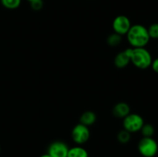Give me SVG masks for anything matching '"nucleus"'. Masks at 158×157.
<instances>
[{"instance_id":"1a4fd4ad","label":"nucleus","mask_w":158,"mask_h":157,"mask_svg":"<svg viewBox=\"0 0 158 157\" xmlns=\"http://www.w3.org/2000/svg\"><path fill=\"white\" fill-rule=\"evenodd\" d=\"M114 65L118 69H124L129 65L131 62L129 56L127 55L125 51L120 52L117 54V55L114 58Z\"/></svg>"},{"instance_id":"423d86ee","label":"nucleus","mask_w":158,"mask_h":157,"mask_svg":"<svg viewBox=\"0 0 158 157\" xmlns=\"http://www.w3.org/2000/svg\"><path fill=\"white\" fill-rule=\"evenodd\" d=\"M131 22L127 16L123 15H117L114 19L112 23V28L114 32L119 34L120 35H127L129 29L131 27Z\"/></svg>"},{"instance_id":"f3484780","label":"nucleus","mask_w":158,"mask_h":157,"mask_svg":"<svg viewBox=\"0 0 158 157\" xmlns=\"http://www.w3.org/2000/svg\"><path fill=\"white\" fill-rule=\"evenodd\" d=\"M29 3H30L31 8L34 11H40L43 7V0H35V1H32Z\"/></svg>"},{"instance_id":"6e6552de","label":"nucleus","mask_w":158,"mask_h":157,"mask_svg":"<svg viewBox=\"0 0 158 157\" xmlns=\"http://www.w3.org/2000/svg\"><path fill=\"white\" fill-rule=\"evenodd\" d=\"M112 112L116 118L123 119L131 113V107L127 103L120 102L114 106Z\"/></svg>"},{"instance_id":"4be33fe9","label":"nucleus","mask_w":158,"mask_h":157,"mask_svg":"<svg viewBox=\"0 0 158 157\" xmlns=\"http://www.w3.org/2000/svg\"><path fill=\"white\" fill-rule=\"evenodd\" d=\"M107 157H108V156H107Z\"/></svg>"},{"instance_id":"7ed1b4c3","label":"nucleus","mask_w":158,"mask_h":157,"mask_svg":"<svg viewBox=\"0 0 158 157\" xmlns=\"http://www.w3.org/2000/svg\"><path fill=\"white\" fill-rule=\"evenodd\" d=\"M137 149L143 157H154L158 152V144L153 137H143L139 141Z\"/></svg>"},{"instance_id":"20e7f679","label":"nucleus","mask_w":158,"mask_h":157,"mask_svg":"<svg viewBox=\"0 0 158 157\" xmlns=\"http://www.w3.org/2000/svg\"><path fill=\"white\" fill-rule=\"evenodd\" d=\"M143 124L144 120L143 117L137 113H130L123 119V129L129 132L130 133L140 131Z\"/></svg>"},{"instance_id":"f03ea898","label":"nucleus","mask_w":158,"mask_h":157,"mask_svg":"<svg viewBox=\"0 0 158 157\" xmlns=\"http://www.w3.org/2000/svg\"><path fill=\"white\" fill-rule=\"evenodd\" d=\"M125 52L129 56L131 62L140 69H146L151 66L153 58L149 51L144 48H127Z\"/></svg>"},{"instance_id":"9d476101","label":"nucleus","mask_w":158,"mask_h":157,"mask_svg":"<svg viewBox=\"0 0 158 157\" xmlns=\"http://www.w3.org/2000/svg\"><path fill=\"white\" fill-rule=\"evenodd\" d=\"M97 121V115L93 111H86L83 112L80 118V123L86 126H90Z\"/></svg>"},{"instance_id":"412c9836","label":"nucleus","mask_w":158,"mask_h":157,"mask_svg":"<svg viewBox=\"0 0 158 157\" xmlns=\"http://www.w3.org/2000/svg\"><path fill=\"white\" fill-rule=\"evenodd\" d=\"M0 152H1V146H0Z\"/></svg>"},{"instance_id":"a211bd4d","label":"nucleus","mask_w":158,"mask_h":157,"mask_svg":"<svg viewBox=\"0 0 158 157\" xmlns=\"http://www.w3.org/2000/svg\"><path fill=\"white\" fill-rule=\"evenodd\" d=\"M151 66V68H152L153 70H154L156 73L158 74V58L153 59Z\"/></svg>"},{"instance_id":"ddd939ff","label":"nucleus","mask_w":158,"mask_h":157,"mask_svg":"<svg viewBox=\"0 0 158 157\" xmlns=\"http://www.w3.org/2000/svg\"><path fill=\"white\" fill-rule=\"evenodd\" d=\"M22 0H1L3 7L8 9H16L20 6Z\"/></svg>"},{"instance_id":"f257e3e1","label":"nucleus","mask_w":158,"mask_h":157,"mask_svg":"<svg viewBox=\"0 0 158 157\" xmlns=\"http://www.w3.org/2000/svg\"><path fill=\"white\" fill-rule=\"evenodd\" d=\"M126 35L132 48H144L151 39L148 28L140 24L131 26Z\"/></svg>"},{"instance_id":"39448f33","label":"nucleus","mask_w":158,"mask_h":157,"mask_svg":"<svg viewBox=\"0 0 158 157\" xmlns=\"http://www.w3.org/2000/svg\"><path fill=\"white\" fill-rule=\"evenodd\" d=\"M71 137L76 144L80 146L86 143L89 139L90 131L88 126H84L81 123H78L73 128Z\"/></svg>"},{"instance_id":"f8f14e48","label":"nucleus","mask_w":158,"mask_h":157,"mask_svg":"<svg viewBox=\"0 0 158 157\" xmlns=\"http://www.w3.org/2000/svg\"><path fill=\"white\" fill-rule=\"evenodd\" d=\"M122 40H123V36L122 35L114 32V33L108 35L107 38H106V42H107V44L110 46L114 47V46H119L121 43Z\"/></svg>"},{"instance_id":"4468645a","label":"nucleus","mask_w":158,"mask_h":157,"mask_svg":"<svg viewBox=\"0 0 158 157\" xmlns=\"http://www.w3.org/2000/svg\"><path fill=\"white\" fill-rule=\"evenodd\" d=\"M140 132H141L143 137H153L154 132H155V129L153 125L150 124V123H147V124L144 123L140 129Z\"/></svg>"},{"instance_id":"aec40b11","label":"nucleus","mask_w":158,"mask_h":157,"mask_svg":"<svg viewBox=\"0 0 158 157\" xmlns=\"http://www.w3.org/2000/svg\"><path fill=\"white\" fill-rule=\"evenodd\" d=\"M28 2H32V1H35V0H27Z\"/></svg>"},{"instance_id":"9b49d317","label":"nucleus","mask_w":158,"mask_h":157,"mask_svg":"<svg viewBox=\"0 0 158 157\" xmlns=\"http://www.w3.org/2000/svg\"><path fill=\"white\" fill-rule=\"evenodd\" d=\"M67 157H89V154L85 148L77 146L69 148Z\"/></svg>"},{"instance_id":"dca6fc26","label":"nucleus","mask_w":158,"mask_h":157,"mask_svg":"<svg viewBox=\"0 0 158 157\" xmlns=\"http://www.w3.org/2000/svg\"><path fill=\"white\" fill-rule=\"evenodd\" d=\"M148 34L151 38L158 39V23H153L148 28Z\"/></svg>"},{"instance_id":"0eeeda50","label":"nucleus","mask_w":158,"mask_h":157,"mask_svg":"<svg viewBox=\"0 0 158 157\" xmlns=\"http://www.w3.org/2000/svg\"><path fill=\"white\" fill-rule=\"evenodd\" d=\"M69 146L63 141L52 142L48 147L47 153L52 157H67Z\"/></svg>"},{"instance_id":"6ab92c4d","label":"nucleus","mask_w":158,"mask_h":157,"mask_svg":"<svg viewBox=\"0 0 158 157\" xmlns=\"http://www.w3.org/2000/svg\"><path fill=\"white\" fill-rule=\"evenodd\" d=\"M40 157H52V156H51V155H49L48 153H46V154H43V155H40Z\"/></svg>"},{"instance_id":"2eb2a0df","label":"nucleus","mask_w":158,"mask_h":157,"mask_svg":"<svg viewBox=\"0 0 158 157\" xmlns=\"http://www.w3.org/2000/svg\"><path fill=\"white\" fill-rule=\"evenodd\" d=\"M131 138V133H130L125 129L120 131L117 134V140H118L119 143H122V144H127V143H129Z\"/></svg>"}]
</instances>
